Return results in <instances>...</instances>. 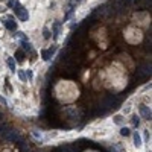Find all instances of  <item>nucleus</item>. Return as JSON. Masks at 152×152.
<instances>
[{"mask_svg": "<svg viewBox=\"0 0 152 152\" xmlns=\"http://www.w3.org/2000/svg\"><path fill=\"white\" fill-rule=\"evenodd\" d=\"M3 24H5V28L8 29V31H17V21H14L12 19H8V20H5L3 21Z\"/></svg>", "mask_w": 152, "mask_h": 152, "instance_id": "obj_6", "label": "nucleus"}, {"mask_svg": "<svg viewBox=\"0 0 152 152\" xmlns=\"http://www.w3.org/2000/svg\"><path fill=\"white\" fill-rule=\"evenodd\" d=\"M24 76H26V81H32V79H34V73H32V70H24Z\"/></svg>", "mask_w": 152, "mask_h": 152, "instance_id": "obj_14", "label": "nucleus"}, {"mask_svg": "<svg viewBox=\"0 0 152 152\" xmlns=\"http://www.w3.org/2000/svg\"><path fill=\"white\" fill-rule=\"evenodd\" d=\"M14 3H15V0H9V2H8V6H14Z\"/></svg>", "mask_w": 152, "mask_h": 152, "instance_id": "obj_22", "label": "nucleus"}, {"mask_svg": "<svg viewBox=\"0 0 152 152\" xmlns=\"http://www.w3.org/2000/svg\"><path fill=\"white\" fill-rule=\"evenodd\" d=\"M55 52H56V46H52L49 49H44V50H41V58L44 61H49L53 55H55Z\"/></svg>", "mask_w": 152, "mask_h": 152, "instance_id": "obj_3", "label": "nucleus"}, {"mask_svg": "<svg viewBox=\"0 0 152 152\" xmlns=\"http://www.w3.org/2000/svg\"><path fill=\"white\" fill-rule=\"evenodd\" d=\"M59 34H61V23H59V21H55V23L52 24V38H53V40H58Z\"/></svg>", "mask_w": 152, "mask_h": 152, "instance_id": "obj_4", "label": "nucleus"}, {"mask_svg": "<svg viewBox=\"0 0 152 152\" xmlns=\"http://www.w3.org/2000/svg\"><path fill=\"white\" fill-rule=\"evenodd\" d=\"M24 58H26V55H24V50L19 49V50L15 52V58H14V59H17L19 62H23V61H24Z\"/></svg>", "mask_w": 152, "mask_h": 152, "instance_id": "obj_10", "label": "nucleus"}, {"mask_svg": "<svg viewBox=\"0 0 152 152\" xmlns=\"http://www.w3.org/2000/svg\"><path fill=\"white\" fill-rule=\"evenodd\" d=\"M132 138H134V145H136V148H141L143 146V140H141V136H140L138 131H136L132 134Z\"/></svg>", "mask_w": 152, "mask_h": 152, "instance_id": "obj_7", "label": "nucleus"}, {"mask_svg": "<svg viewBox=\"0 0 152 152\" xmlns=\"http://www.w3.org/2000/svg\"><path fill=\"white\" fill-rule=\"evenodd\" d=\"M14 12H15V15L20 19V21H28L29 20V12H28V9L20 3V2H17L15 0V3H14Z\"/></svg>", "mask_w": 152, "mask_h": 152, "instance_id": "obj_1", "label": "nucleus"}, {"mask_svg": "<svg viewBox=\"0 0 152 152\" xmlns=\"http://www.w3.org/2000/svg\"><path fill=\"white\" fill-rule=\"evenodd\" d=\"M43 37L46 38V40H49L50 37H52V34H50V31H49V28H44L43 29Z\"/></svg>", "mask_w": 152, "mask_h": 152, "instance_id": "obj_17", "label": "nucleus"}, {"mask_svg": "<svg viewBox=\"0 0 152 152\" xmlns=\"http://www.w3.org/2000/svg\"><path fill=\"white\" fill-rule=\"evenodd\" d=\"M6 64H8V67H9V70L12 71V73H15V71H17V69H15V59L12 56H8L6 58Z\"/></svg>", "mask_w": 152, "mask_h": 152, "instance_id": "obj_9", "label": "nucleus"}, {"mask_svg": "<svg viewBox=\"0 0 152 152\" xmlns=\"http://www.w3.org/2000/svg\"><path fill=\"white\" fill-rule=\"evenodd\" d=\"M32 136H34L35 138H37V140H43V134H41L40 131H37V129L32 131Z\"/></svg>", "mask_w": 152, "mask_h": 152, "instance_id": "obj_18", "label": "nucleus"}, {"mask_svg": "<svg viewBox=\"0 0 152 152\" xmlns=\"http://www.w3.org/2000/svg\"><path fill=\"white\" fill-rule=\"evenodd\" d=\"M58 152H75V149L70 148V146H67V145H64V146H61V148L58 149Z\"/></svg>", "mask_w": 152, "mask_h": 152, "instance_id": "obj_15", "label": "nucleus"}, {"mask_svg": "<svg viewBox=\"0 0 152 152\" xmlns=\"http://www.w3.org/2000/svg\"><path fill=\"white\" fill-rule=\"evenodd\" d=\"M17 73H19V76H20L21 81H26V76H24V71H23V70H17Z\"/></svg>", "mask_w": 152, "mask_h": 152, "instance_id": "obj_19", "label": "nucleus"}, {"mask_svg": "<svg viewBox=\"0 0 152 152\" xmlns=\"http://www.w3.org/2000/svg\"><path fill=\"white\" fill-rule=\"evenodd\" d=\"M21 46H23V50H24V52H32V44H31V41L26 38V37L21 38Z\"/></svg>", "mask_w": 152, "mask_h": 152, "instance_id": "obj_8", "label": "nucleus"}, {"mask_svg": "<svg viewBox=\"0 0 152 152\" xmlns=\"http://www.w3.org/2000/svg\"><path fill=\"white\" fill-rule=\"evenodd\" d=\"M120 134H122L123 137H128V136H131V129L126 128V126H122L120 128Z\"/></svg>", "mask_w": 152, "mask_h": 152, "instance_id": "obj_13", "label": "nucleus"}, {"mask_svg": "<svg viewBox=\"0 0 152 152\" xmlns=\"http://www.w3.org/2000/svg\"><path fill=\"white\" fill-rule=\"evenodd\" d=\"M81 2H82V0H71V2H70V8H75L76 5H79Z\"/></svg>", "mask_w": 152, "mask_h": 152, "instance_id": "obj_20", "label": "nucleus"}, {"mask_svg": "<svg viewBox=\"0 0 152 152\" xmlns=\"http://www.w3.org/2000/svg\"><path fill=\"white\" fill-rule=\"evenodd\" d=\"M111 152H120L119 146H111Z\"/></svg>", "mask_w": 152, "mask_h": 152, "instance_id": "obj_21", "label": "nucleus"}, {"mask_svg": "<svg viewBox=\"0 0 152 152\" xmlns=\"http://www.w3.org/2000/svg\"><path fill=\"white\" fill-rule=\"evenodd\" d=\"M138 111L141 114V117H145V119H151V110H149V106L146 105H138Z\"/></svg>", "mask_w": 152, "mask_h": 152, "instance_id": "obj_5", "label": "nucleus"}, {"mask_svg": "<svg viewBox=\"0 0 152 152\" xmlns=\"http://www.w3.org/2000/svg\"><path fill=\"white\" fill-rule=\"evenodd\" d=\"M149 73H151V70H148V67L140 69V71H138V78H143L145 75H149Z\"/></svg>", "mask_w": 152, "mask_h": 152, "instance_id": "obj_16", "label": "nucleus"}, {"mask_svg": "<svg viewBox=\"0 0 152 152\" xmlns=\"http://www.w3.org/2000/svg\"><path fill=\"white\" fill-rule=\"evenodd\" d=\"M113 122L116 125H119V126H122V125L125 123V117H123L122 114H117V116H114V117H113Z\"/></svg>", "mask_w": 152, "mask_h": 152, "instance_id": "obj_11", "label": "nucleus"}, {"mask_svg": "<svg viewBox=\"0 0 152 152\" xmlns=\"http://www.w3.org/2000/svg\"><path fill=\"white\" fill-rule=\"evenodd\" d=\"M2 136L5 137V140H8V141H14V143H20V141H23L21 140V136L17 131H14V129H6Z\"/></svg>", "mask_w": 152, "mask_h": 152, "instance_id": "obj_2", "label": "nucleus"}, {"mask_svg": "<svg viewBox=\"0 0 152 152\" xmlns=\"http://www.w3.org/2000/svg\"><path fill=\"white\" fill-rule=\"evenodd\" d=\"M131 123H132V126H134V128H138V125H140V116L134 114L132 117H131Z\"/></svg>", "mask_w": 152, "mask_h": 152, "instance_id": "obj_12", "label": "nucleus"}]
</instances>
